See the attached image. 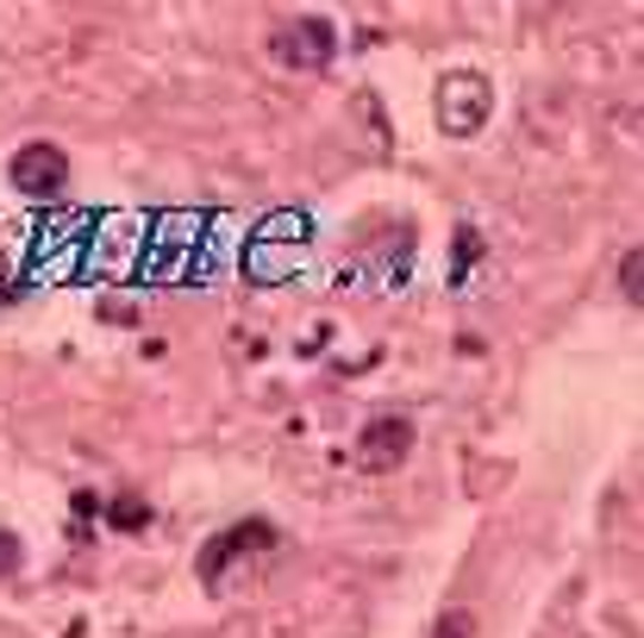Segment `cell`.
<instances>
[{
	"label": "cell",
	"instance_id": "obj_1",
	"mask_svg": "<svg viewBox=\"0 0 644 638\" xmlns=\"http://www.w3.org/2000/svg\"><path fill=\"white\" fill-rule=\"evenodd\" d=\"M201 251H207V220L201 213H170V220H157V239H151V270L144 276L151 282H188L194 270L188 263H201Z\"/></svg>",
	"mask_w": 644,
	"mask_h": 638
},
{
	"label": "cell",
	"instance_id": "obj_2",
	"mask_svg": "<svg viewBox=\"0 0 644 638\" xmlns=\"http://www.w3.org/2000/svg\"><path fill=\"white\" fill-rule=\"evenodd\" d=\"M488 120V82L476 70H457L438 82V125L457 132V139H470L476 125Z\"/></svg>",
	"mask_w": 644,
	"mask_h": 638
},
{
	"label": "cell",
	"instance_id": "obj_3",
	"mask_svg": "<svg viewBox=\"0 0 644 638\" xmlns=\"http://www.w3.org/2000/svg\"><path fill=\"white\" fill-rule=\"evenodd\" d=\"M407 450H413V419L407 414H376V419H364V432H357V464L364 469H395V464H407Z\"/></svg>",
	"mask_w": 644,
	"mask_h": 638
},
{
	"label": "cell",
	"instance_id": "obj_4",
	"mask_svg": "<svg viewBox=\"0 0 644 638\" xmlns=\"http://www.w3.org/2000/svg\"><path fill=\"white\" fill-rule=\"evenodd\" d=\"M269 57L288 63V70H326L331 63V26L326 19H288V26L269 38Z\"/></svg>",
	"mask_w": 644,
	"mask_h": 638
},
{
	"label": "cell",
	"instance_id": "obj_5",
	"mask_svg": "<svg viewBox=\"0 0 644 638\" xmlns=\"http://www.w3.org/2000/svg\"><path fill=\"white\" fill-rule=\"evenodd\" d=\"M7 175H13V189L19 194H38V201H44V194H57L63 189V175H70V156L57 151V144H19L13 151V163H7Z\"/></svg>",
	"mask_w": 644,
	"mask_h": 638
},
{
	"label": "cell",
	"instance_id": "obj_6",
	"mask_svg": "<svg viewBox=\"0 0 644 638\" xmlns=\"http://www.w3.org/2000/svg\"><path fill=\"white\" fill-rule=\"evenodd\" d=\"M276 545V526H263V519H244V526H232V533H219L213 545H201V583H219L232 569V557L238 551H269Z\"/></svg>",
	"mask_w": 644,
	"mask_h": 638
},
{
	"label": "cell",
	"instance_id": "obj_7",
	"mask_svg": "<svg viewBox=\"0 0 644 638\" xmlns=\"http://www.w3.org/2000/svg\"><path fill=\"white\" fill-rule=\"evenodd\" d=\"M106 526H113V533H144V526H151V507H144L139 495L106 500Z\"/></svg>",
	"mask_w": 644,
	"mask_h": 638
},
{
	"label": "cell",
	"instance_id": "obj_8",
	"mask_svg": "<svg viewBox=\"0 0 644 638\" xmlns=\"http://www.w3.org/2000/svg\"><path fill=\"white\" fill-rule=\"evenodd\" d=\"M476 251H482V239H476V225H463V232H457V251H451V282H463V276H470V257H476Z\"/></svg>",
	"mask_w": 644,
	"mask_h": 638
},
{
	"label": "cell",
	"instance_id": "obj_9",
	"mask_svg": "<svg viewBox=\"0 0 644 638\" xmlns=\"http://www.w3.org/2000/svg\"><path fill=\"white\" fill-rule=\"evenodd\" d=\"M476 632V620L463 614V607H451V614H438V626H432V638H470Z\"/></svg>",
	"mask_w": 644,
	"mask_h": 638
},
{
	"label": "cell",
	"instance_id": "obj_10",
	"mask_svg": "<svg viewBox=\"0 0 644 638\" xmlns=\"http://www.w3.org/2000/svg\"><path fill=\"white\" fill-rule=\"evenodd\" d=\"M13 569H19V538L0 533V576H13Z\"/></svg>",
	"mask_w": 644,
	"mask_h": 638
},
{
	"label": "cell",
	"instance_id": "obj_11",
	"mask_svg": "<svg viewBox=\"0 0 644 638\" xmlns=\"http://www.w3.org/2000/svg\"><path fill=\"white\" fill-rule=\"evenodd\" d=\"M638 251H632V257H626V270H620V282H626V301H638Z\"/></svg>",
	"mask_w": 644,
	"mask_h": 638
}]
</instances>
